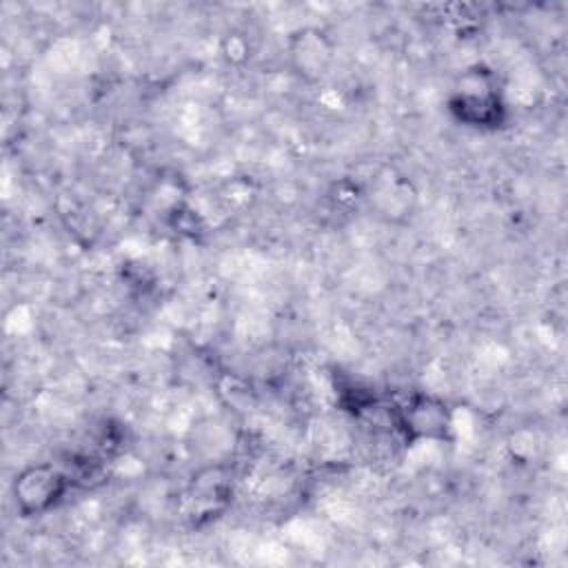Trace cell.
<instances>
[{
	"label": "cell",
	"mask_w": 568,
	"mask_h": 568,
	"mask_svg": "<svg viewBox=\"0 0 568 568\" xmlns=\"http://www.w3.org/2000/svg\"><path fill=\"white\" fill-rule=\"evenodd\" d=\"M450 115L475 131H497L506 122V102L499 78L484 64L459 73L448 95Z\"/></svg>",
	"instance_id": "1"
},
{
	"label": "cell",
	"mask_w": 568,
	"mask_h": 568,
	"mask_svg": "<svg viewBox=\"0 0 568 568\" xmlns=\"http://www.w3.org/2000/svg\"><path fill=\"white\" fill-rule=\"evenodd\" d=\"M69 475L49 462L24 466L11 481V499L20 517H42L51 513L69 493Z\"/></svg>",
	"instance_id": "2"
},
{
	"label": "cell",
	"mask_w": 568,
	"mask_h": 568,
	"mask_svg": "<svg viewBox=\"0 0 568 568\" xmlns=\"http://www.w3.org/2000/svg\"><path fill=\"white\" fill-rule=\"evenodd\" d=\"M397 430L406 442H448L453 435V408L444 397L413 393L395 408Z\"/></svg>",
	"instance_id": "3"
},
{
	"label": "cell",
	"mask_w": 568,
	"mask_h": 568,
	"mask_svg": "<svg viewBox=\"0 0 568 568\" xmlns=\"http://www.w3.org/2000/svg\"><path fill=\"white\" fill-rule=\"evenodd\" d=\"M286 55L291 69L304 80H320L335 58L333 38L320 27H300L288 33Z\"/></svg>",
	"instance_id": "4"
}]
</instances>
